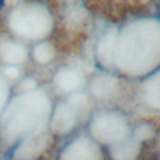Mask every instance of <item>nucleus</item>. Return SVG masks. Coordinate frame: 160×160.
Wrapping results in <instances>:
<instances>
[{
	"label": "nucleus",
	"instance_id": "1",
	"mask_svg": "<svg viewBox=\"0 0 160 160\" xmlns=\"http://www.w3.org/2000/svg\"><path fill=\"white\" fill-rule=\"evenodd\" d=\"M4 2H5V0H0V11H1L2 6H4Z\"/></svg>",
	"mask_w": 160,
	"mask_h": 160
}]
</instances>
